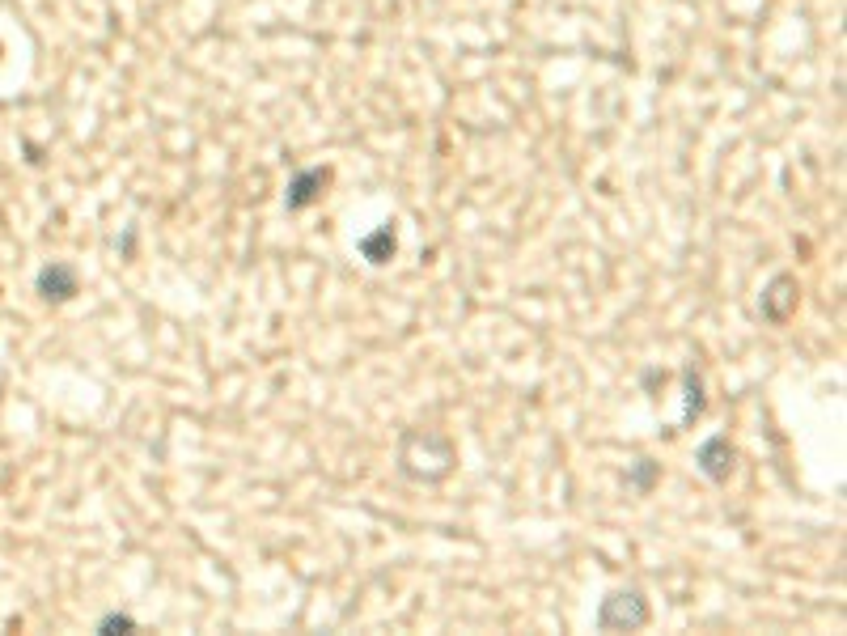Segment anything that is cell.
<instances>
[{"label":"cell","mask_w":847,"mask_h":636,"mask_svg":"<svg viewBox=\"0 0 847 636\" xmlns=\"http://www.w3.org/2000/svg\"><path fill=\"white\" fill-rule=\"evenodd\" d=\"M394 251H399V238H394L390 225H382V229H377V234H369V238H360V255H365L369 263H390Z\"/></svg>","instance_id":"cell-6"},{"label":"cell","mask_w":847,"mask_h":636,"mask_svg":"<svg viewBox=\"0 0 847 636\" xmlns=\"http://www.w3.org/2000/svg\"><path fill=\"white\" fill-rule=\"evenodd\" d=\"M34 289L43 293V302L60 306V302H72V297L81 293V276L72 263H47V268L39 272V280H34Z\"/></svg>","instance_id":"cell-2"},{"label":"cell","mask_w":847,"mask_h":636,"mask_svg":"<svg viewBox=\"0 0 847 636\" xmlns=\"http://www.w3.org/2000/svg\"><path fill=\"white\" fill-rule=\"evenodd\" d=\"M98 632H102V636L136 632V620H132V615H119V611H111V615H102V620H98Z\"/></svg>","instance_id":"cell-9"},{"label":"cell","mask_w":847,"mask_h":636,"mask_svg":"<svg viewBox=\"0 0 847 636\" xmlns=\"http://www.w3.org/2000/svg\"><path fill=\"white\" fill-rule=\"evenodd\" d=\"M331 183V170H322V166H314V170H301L293 183H288V196H284V204L293 208V212H301V208H310L318 196H322V187Z\"/></svg>","instance_id":"cell-3"},{"label":"cell","mask_w":847,"mask_h":636,"mask_svg":"<svg viewBox=\"0 0 847 636\" xmlns=\"http://www.w3.org/2000/svg\"><path fill=\"white\" fill-rule=\"evenodd\" d=\"M644 624H648V603L640 590H615L602 598V607H598L602 632H636Z\"/></svg>","instance_id":"cell-1"},{"label":"cell","mask_w":847,"mask_h":636,"mask_svg":"<svg viewBox=\"0 0 847 636\" xmlns=\"http://www.w3.org/2000/svg\"><path fill=\"white\" fill-rule=\"evenodd\" d=\"M657 480H661V463H653V458H636V463L627 467V488H636V492H653Z\"/></svg>","instance_id":"cell-7"},{"label":"cell","mask_w":847,"mask_h":636,"mask_svg":"<svg viewBox=\"0 0 847 636\" xmlns=\"http://www.w3.org/2000/svg\"><path fill=\"white\" fill-rule=\"evenodd\" d=\"M792 310H797V280H792V276H776L767 285V293H763V318H771V323H784Z\"/></svg>","instance_id":"cell-5"},{"label":"cell","mask_w":847,"mask_h":636,"mask_svg":"<svg viewBox=\"0 0 847 636\" xmlns=\"http://www.w3.org/2000/svg\"><path fill=\"white\" fill-rule=\"evenodd\" d=\"M682 378H687V416H682V420L691 424V420H699V412H704V382H699L695 365H687V374H682Z\"/></svg>","instance_id":"cell-8"},{"label":"cell","mask_w":847,"mask_h":636,"mask_svg":"<svg viewBox=\"0 0 847 636\" xmlns=\"http://www.w3.org/2000/svg\"><path fill=\"white\" fill-rule=\"evenodd\" d=\"M733 458H737V454H733V446H729V437H720V433H716V437H708L704 446H699V471H704L708 480H716V484H720V480H729Z\"/></svg>","instance_id":"cell-4"}]
</instances>
